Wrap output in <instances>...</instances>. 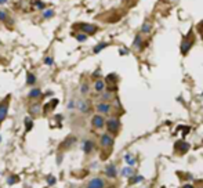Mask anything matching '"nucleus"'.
I'll list each match as a JSON object with an SVG mask.
<instances>
[{"mask_svg": "<svg viewBox=\"0 0 203 188\" xmlns=\"http://www.w3.org/2000/svg\"><path fill=\"white\" fill-rule=\"evenodd\" d=\"M68 108H69V109H72V108H75V101H71V102H69V105H68Z\"/></svg>", "mask_w": 203, "mask_h": 188, "instance_id": "obj_34", "label": "nucleus"}, {"mask_svg": "<svg viewBox=\"0 0 203 188\" xmlns=\"http://www.w3.org/2000/svg\"><path fill=\"white\" fill-rule=\"evenodd\" d=\"M52 62H54V61H52L51 57H46V58H44V64H46V65H52Z\"/></svg>", "mask_w": 203, "mask_h": 188, "instance_id": "obj_30", "label": "nucleus"}, {"mask_svg": "<svg viewBox=\"0 0 203 188\" xmlns=\"http://www.w3.org/2000/svg\"><path fill=\"white\" fill-rule=\"evenodd\" d=\"M28 97H29L30 100H37V98H40V97H41V90L37 89V87H35V89H32V90L29 91Z\"/></svg>", "mask_w": 203, "mask_h": 188, "instance_id": "obj_12", "label": "nucleus"}, {"mask_svg": "<svg viewBox=\"0 0 203 188\" xmlns=\"http://www.w3.org/2000/svg\"><path fill=\"white\" fill-rule=\"evenodd\" d=\"M24 123H25V131H30L33 127V119L29 116L25 118V120H24Z\"/></svg>", "mask_w": 203, "mask_h": 188, "instance_id": "obj_16", "label": "nucleus"}, {"mask_svg": "<svg viewBox=\"0 0 203 188\" xmlns=\"http://www.w3.org/2000/svg\"><path fill=\"white\" fill-rule=\"evenodd\" d=\"M52 15H54V11H52V10H46V11L43 13V17H44V18H51Z\"/></svg>", "mask_w": 203, "mask_h": 188, "instance_id": "obj_26", "label": "nucleus"}, {"mask_svg": "<svg viewBox=\"0 0 203 188\" xmlns=\"http://www.w3.org/2000/svg\"><path fill=\"white\" fill-rule=\"evenodd\" d=\"M89 91H90L89 85H87V83H83V85L80 86V93H82V94H87Z\"/></svg>", "mask_w": 203, "mask_h": 188, "instance_id": "obj_24", "label": "nucleus"}, {"mask_svg": "<svg viewBox=\"0 0 203 188\" xmlns=\"http://www.w3.org/2000/svg\"><path fill=\"white\" fill-rule=\"evenodd\" d=\"M75 105L79 109V112H82V113H87L90 111V102L87 100H78L75 102Z\"/></svg>", "mask_w": 203, "mask_h": 188, "instance_id": "obj_5", "label": "nucleus"}, {"mask_svg": "<svg viewBox=\"0 0 203 188\" xmlns=\"http://www.w3.org/2000/svg\"><path fill=\"white\" fill-rule=\"evenodd\" d=\"M184 188H194L192 185H189V184H188V185H184Z\"/></svg>", "mask_w": 203, "mask_h": 188, "instance_id": "obj_36", "label": "nucleus"}, {"mask_svg": "<svg viewBox=\"0 0 203 188\" xmlns=\"http://www.w3.org/2000/svg\"><path fill=\"white\" fill-rule=\"evenodd\" d=\"M36 7H37V8H43V3L37 2V3H36Z\"/></svg>", "mask_w": 203, "mask_h": 188, "instance_id": "obj_35", "label": "nucleus"}, {"mask_svg": "<svg viewBox=\"0 0 203 188\" xmlns=\"http://www.w3.org/2000/svg\"><path fill=\"white\" fill-rule=\"evenodd\" d=\"M8 105H10V96L6 97L4 100L0 102V124L6 120L7 113H8Z\"/></svg>", "mask_w": 203, "mask_h": 188, "instance_id": "obj_1", "label": "nucleus"}, {"mask_svg": "<svg viewBox=\"0 0 203 188\" xmlns=\"http://www.w3.org/2000/svg\"><path fill=\"white\" fill-rule=\"evenodd\" d=\"M202 36H203V35H202Z\"/></svg>", "mask_w": 203, "mask_h": 188, "instance_id": "obj_39", "label": "nucleus"}, {"mask_svg": "<svg viewBox=\"0 0 203 188\" xmlns=\"http://www.w3.org/2000/svg\"><path fill=\"white\" fill-rule=\"evenodd\" d=\"M6 2H7V0H0V4H4Z\"/></svg>", "mask_w": 203, "mask_h": 188, "instance_id": "obj_37", "label": "nucleus"}, {"mask_svg": "<svg viewBox=\"0 0 203 188\" xmlns=\"http://www.w3.org/2000/svg\"><path fill=\"white\" fill-rule=\"evenodd\" d=\"M176 147L180 149L181 152H187L188 149H189V145H188V142H183V141H180V142H177V145Z\"/></svg>", "mask_w": 203, "mask_h": 188, "instance_id": "obj_17", "label": "nucleus"}, {"mask_svg": "<svg viewBox=\"0 0 203 188\" xmlns=\"http://www.w3.org/2000/svg\"><path fill=\"white\" fill-rule=\"evenodd\" d=\"M58 104H59V100H58V98H51V100L46 104V105L41 107V111H43L44 115H47V113H50L51 111H54L55 107H57Z\"/></svg>", "mask_w": 203, "mask_h": 188, "instance_id": "obj_3", "label": "nucleus"}, {"mask_svg": "<svg viewBox=\"0 0 203 188\" xmlns=\"http://www.w3.org/2000/svg\"><path fill=\"white\" fill-rule=\"evenodd\" d=\"M0 142H2V134H0Z\"/></svg>", "mask_w": 203, "mask_h": 188, "instance_id": "obj_38", "label": "nucleus"}, {"mask_svg": "<svg viewBox=\"0 0 203 188\" xmlns=\"http://www.w3.org/2000/svg\"><path fill=\"white\" fill-rule=\"evenodd\" d=\"M94 90H96L97 93H102L105 90V82L101 80V79H97L96 83H94Z\"/></svg>", "mask_w": 203, "mask_h": 188, "instance_id": "obj_13", "label": "nucleus"}, {"mask_svg": "<svg viewBox=\"0 0 203 188\" xmlns=\"http://www.w3.org/2000/svg\"><path fill=\"white\" fill-rule=\"evenodd\" d=\"M96 109H97V112H98L100 115L101 113H109L111 112V105H109V104H107V102H100L98 104V105H97V108H96Z\"/></svg>", "mask_w": 203, "mask_h": 188, "instance_id": "obj_10", "label": "nucleus"}, {"mask_svg": "<svg viewBox=\"0 0 203 188\" xmlns=\"http://www.w3.org/2000/svg\"><path fill=\"white\" fill-rule=\"evenodd\" d=\"M100 144L102 148H111L112 145H113V138H112V135H109L108 133H105L101 135L100 138Z\"/></svg>", "mask_w": 203, "mask_h": 188, "instance_id": "obj_4", "label": "nucleus"}, {"mask_svg": "<svg viewBox=\"0 0 203 188\" xmlns=\"http://www.w3.org/2000/svg\"><path fill=\"white\" fill-rule=\"evenodd\" d=\"M149 29H151V25H149V22H145L144 26H142V32H144V33H148Z\"/></svg>", "mask_w": 203, "mask_h": 188, "instance_id": "obj_27", "label": "nucleus"}, {"mask_svg": "<svg viewBox=\"0 0 203 188\" xmlns=\"http://www.w3.org/2000/svg\"><path fill=\"white\" fill-rule=\"evenodd\" d=\"M35 83H36V76H35L33 74H28L26 75V85L33 86Z\"/></svg>", "mask_w": 203, "mask_h": 188, "instance_id": "obj_18", "label": "nucleus"}, {"mask_svg": "<svg viewBox=\"0 0 203 188\" xmlns=\"http://www.w3.org/2000/svg\"><path fill=\"white\" fill-rule=\"evenodd\" d=\"M76 39H78L79 41H85L87 39V36L85 33H79V35H76Z\"/></svg>", "mask_w": 203, "mask_h": 188, "instance_id": "obj_28", "label": "nucleus"}, {"mask_svg": "<svg viewBox=\"0 0 203 188\" xmlns=\"http://www.w3.org/2000/svg\"><path fill=\"white\" fill-rule=\"evenodd\" d=\"M111 97H112V96H111V93H104L102 96H101V98H102V100H109Z\"/></svg>", "mask_w": 203, "mask_h": 188, "instance_id": "obj_33", "label": "nucleus"}, {"mask_svg": "<svg viewBox=\"0 0 203 188\" xmlns=\"http://www.w3.org/2000/svg\"><path fill=\"white\" fill-rule=\"evenodd\" d=\"M107 46H108V43H100L98 46H96V47H94V50H93V51L97 54V53H100V51L102 50V48H105Z\"/></svg>", "mask_w": 203, "mask_h": 188, "instance_id": "obj_23", "label": "nucleus"}, {"mask_svg": "<svg viewBox=\"0 0 203 188\" xmlns=\"http://www.w3.org/2000/svg\"><path fill=\"white\" fill-rule=\"evenodd\" d=\"M93 148H94V142L93 141L87 140V141L83 142V151H85V154H90V152L93 151Z\"/></svg>", "mask_w": 203, "mask_h": 188, "instance_id": "obj_14", "label": "nucleus"}, {"mask_svg": "<svg viewBox=\"0 0 203 188\" xmlns=\"http://www.w3.org/2000/svg\"><path fill=\"white\" fill-rule=\"evenodd\" d=\"M91 124L94 129H102L105 126V119L102 118V115H94L91 118Z\"/></svg>", "mask_w": 203, "mask_h": 188, "instance_id": "obj_7", "label": "nucleus"}, {"mask_svg": "<svg viewBox=\"0 0 203 188\" xmlns=\"http://www.w3.org/2000/svg\"><path fill=\"white\" fill-rule=\"evenodd\" d=\"M192 47V41L189 40H184L183 41V46H181V53L183 54H187L189 51V48Z\"/></svg>", "mask_w": 203, "mask_h": 188, "instance_id": "obj_15", "label": "nucleus"}, {"mask_svg": "<svg viewBox=\"0 0 203 188\" xmlns=\"http://www.w3.org/2000/svg\"><path fill=\"white\" fill-rule=\"evenodd\" d=\"M107 80L108 82H115V80H116V75H108V79H107Z\"/></svg>", "mask_w": 203, "mask_h": 188, "instance_id": "obj_32", "label": "nucleus"}, {"mask_svg": "<svg viewBox=\"0 0 203 188\" xmlns=\"http://www.w3.org/2000/svg\"><path fill=\"white\" fill-rule=\"evenodd\" d=\"M141 36H140V35H137V36H135V39H134V47L135 48H138L140 46H141Z\"/></svg>", "mask_w": 203, "mask_h": 188, "instance_id": "obj_25", "label": "nucleus"}, {"mask_svg": "<svg viewBox=\"0 0 203 188\" xmlns=\"http://www.w3.org/2000/svg\"><path fill=\"white\" fill-rule=\"evenodd\" d=\"M105 123H107V129L109 133H113L116 134L119 131V127H120V123H119L118 119H115V118H112L109 120H105Z\"/></svg>", "mask_w": 203, "mask_h": 188, "instance_id": "obj_2", "label": "nucleus"}, {"mask_svg": "<svg viewBox=\"0 0 203 188\" xmlns=\"http://www.w3.org/2000/svg\"><path fill=\"white\" fill-rule=\"evenodd\" d=\"M124 161L129 163V166H133V165H134V163H135V159L133 158V156H131L130 154H127V155L124 156Z\"/></svg>", "mask_w": 203, "mask_h": 188, "instance_id": "obj_20", "label": "nucleus"}, {"mask_svg": "<svg viewBox=\"0 0 203 188\" xmlns=\"http://www.w3.org/2000/svg\"><path fill=\"white\" fill-rule=\"evenodd\" d=\"M78 28L82 30L83 33H86V35H93V33L97 32V26L91 25V24H79Z\"/></svg>", "mask_w": 203, "mask_h": 188, "instance_id": "obj_6", "label": "nucleus"}, {"mask_svg": "<svg viewBox=\"0 0 203 188\" xmlns=\"http://www.w3.org/2000/svg\"><path fill=\"white\" fill-rule=\"evenodd\" d=\"M40 111H41L40 102H35V104H32V105L29 107V113L32 115V116H35V118H36L37 115H40Z\"/></svg>", "mask_w": 203, "mask_h": 188, "instance_id": "obj_11", "label": "nucleus"}, {"mask_svg": "<svg viewBox=\"0 0 203 188\" xmlns=\"http://www.w3.org/2000/svg\"><path fill=\"white\" fill-rule=\"evenodd\" d=\"M7 19V13L4 11V10H0V21H6Z\"/></svg>", "mask_w": 203, "mask_h": 188, "instance_id": "obj_29", "label": "nucleus"}, {"mask_svg": "<svg viewBox=\"0 0 203 188\" xmlns=\"http://www.w3.org/2000/svg\"><path fill=\"white\" fill-rule=\"evenodd\" d=\"M140 181H142V177H141V176H135V179H133V180H131V183H133V184L140 183Z\"/></svg>", "mask_w": 203, "mask_h": 188, "instance_id": "obj_31", "label": "nucleus"}, {"mask_svg": "<svg viewBox=\"0 0 203 188\" xmlns=\"http://www.w3.org/2000/svg\"><path fill=\"white\" fill-rule=\"evenodd\" d=\"M19 181V179H18V176H10L8 179H7V183L11 185V184H17Z\"/></svg>", "mask_w": 203, "mask_h": 188, "instance_id": "obj_21", "label": "nucleus"}, {"mask_svg": "<svg viewBox=\"0 0 203 188\" xmlns=\"http://www.w3.org/2000/svg\"><path fill=\"white\" fill-rule=\"evenodd\" d=\"M133 174V169L130 168V166H127V168H124L123 170H122V176L123 177H129Z\"/></svg>", "mask_w": 203, "mask_h": 188, "instance_id": "obj_19", "label": "nucleus"}, {"mask_svg": "<svg viewBox=\"0 0 203 188\" xmlns=\"http://www.w3.org/2000/svg\"><path fill=\"white\" fill-rule=\"evenodd\" d=\"M87 188H105V181L101 177H94L89 181Z\"/></svg>", "mask_w": 203, "mask_h": 188, "instance_id": "obj_8", "label": "nucleus"}, {"mask_svg": "<svg viewBox=\"0 0 203 188\" xmlns=\"http://www.w3.org/2000/svg\"><path fill=\"white\" fill-rule=\"evenodd\" d=\"M46 180H47V184H48V185H54V184L57 183V179H55L54 176H51V174H48V176L46 177Z\"/></svg>", "mask_w": 203, "mask_h": 188, "instance_id": "obj_22", "label": "nucleus"}, {"mask_svg": "<svg viewBox=\"0 0 203 188\" xmlns=\"http://www.w3.org/2000/svg\"><path fill=\"white\" fill-rule=\"evenodd\" d=\"M105 174H107V177H109V179H115V177L118 176L116 166L115 165H108L107 168H105Z\"/></svg>", "mask_w": 203, "mask_h": 188, "instance_id": "obj_9", "label": "nucleus"}]
</instances>
